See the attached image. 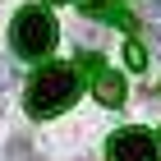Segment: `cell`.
<instances>
[{"mask_svg":"<svg viewBox=\"0 0 161 161\" xmlns=\"http://www.w3.org/2000/svg\"><path fill=\"white\" fill-rule=\"evenodd\" d=\"M78 69H69V64H42L37 74L28 78V92H23V106L28 115H37V120H46V115H60L69 101L78 97Z\"/></svg>","mask_w":161,"mask_h":161,"instance_id":"cell-1","label":"cell"},{"mask_svg":"<svg viewBox=\"0 0 161 161\" xmlns=\"http://www.w3.org/2000/svg\"><path fill=\"white\" fill-rule=\"evenodd\" d=\"M55 37H60V28L51 19L46 9H19L14 14V28H9V46L23 55V60H42L55 51Z\"/></svg>","mask_w":161,"mask_h":161,"instance_id":"cell-2","label":"cell"},{"mask_svg":"<svg viewBox=\"0 0 161 161\" xmlns=\"http://www.w3.org/2000/svg\"><path fill=\"white\" fill-rule=\"evenodd\" d=\"M106 157L111 161H161V143L147 129H120L106 143Z\"/></svg>","mask_w":161,"mask_h":161,"instance_id":"cell-3","label":"cell"},{"mask_svg":"<svg viewBox=\"0 0 161 161\" xmlns=\"http://www.w3.org/2000/svg\"><path fill=\"white\" fill-rule=\"evenodd\" d=\"M78 9H83L87 19H111V23H120V28H134V19H129L115 0H78Z\"/></svg>","mask_w":161,"mask_h":161,"instance_id":"cell-4","label":"cell"},{"mask_svg":"<svg viewBox=\"0 0 161 161\" xmlns=\"http://www.w3.org/2000/svg\"><path fill=\"white\" fill-rule=\"evenodd\" d=\"M92 92H97L101 106H120V101H124V78H120V74H111V69H101L97 83H92Z\"/></svg>","mask_w":161,"mask_h":161,"instance_id":"cell-5","label":"cell"},{"mask_svg":"<svg viewBox=\"0 0 161 161\" xmlns=\"http://www.w3.org/2000/svg\"><path fill=\"white\" fill-rule=\"evenodd\" d=\"M124 60H129V69H143V64H147V46H143V42H129V46H124Z\"/></svg>","mask_w":161,"mask_h":161,"instance_id":"cell-6","label":"cell"},{"mask_svg":"<svg viewBox=\"0 0 161 161\" xmlns=\"http://www.w3.org/2000/svg\"><path fill=\"white\" fill-rule=\"evenodd\" d=\"M152 14H157V23H161V0H152Z\"/></svg>","mask_w":161,"mask_h":161,"instance_id":"cell-7","label":"cell"},{"mask_svg":"<svg viewBox=\"0 0 161 161\" xmlns=\"http://www.w3.org/2000/svg\"><path fill=\"white\" fill-rule=\"evenodd\" d=\"M157 143H161V138H157Z\"/></svg>","mask_w":161,"mask_h":161,"instance_id":"cell-8","label":"cell"}]
</instances>
